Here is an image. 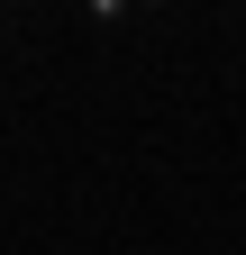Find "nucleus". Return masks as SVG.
I'll list each match as a JSON object with an SVG mask.
<instances>
[]
</instances>
